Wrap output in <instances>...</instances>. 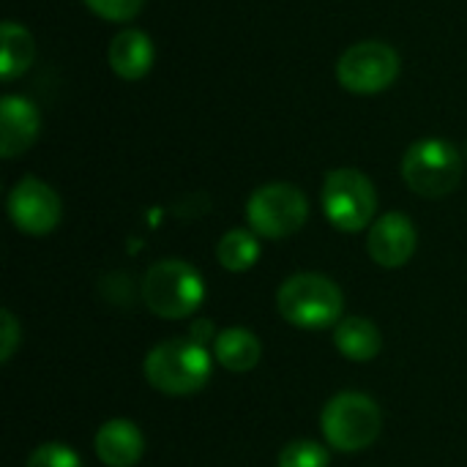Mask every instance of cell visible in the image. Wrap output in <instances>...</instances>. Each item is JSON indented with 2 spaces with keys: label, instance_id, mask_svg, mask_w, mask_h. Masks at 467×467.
Wrapping results in <instances>:
<instances>
[{
  "label": "cell",
  "instance_id": "obj_12",
  "mask_svg": "<svg viewBox=\"0 0 467 467\" xmlns=\"http://www.w3.org/2000/svg\"><path fill=\"white\" fill-rule=\"evenodd\" d=\"M153 41L148 38V33L137 30V27H126L120 30L112 41H109V49H107V60H109V68L120 77V79H142L150 66H153Z\"/></svg>",
  "mask_w": 467,
  "mask_h": 467
},
{
  "label": "cell",
  "instance_id": "obj_1",
  "mask_svg": "<svg viewBox=\"0 0 467 467\" xmlns=\"http://www.w3.org/2000/svg\"><path fill=\"white\" fill-rule=\"evenodd\" d=\"M148 383L170 397H189L211 378V356L194 339H167L145 358Z\"/></svg>",
  "mask_w": 467,
  "mask_h": 467
},
{
  "label": "cell",
  "instance_id": "obj_16",
  "mask_svg": "<svg viewBox=\"0 0 467 467\" xmlns=\"http://www.w3.org/2000/svg\"><path fill=\"white\" fill-rule=\"evenodd\" d=\"M36 57V41L27 27L16 22H3L0 25V77L5 82L16 79L30 68Z\"/></svg>",
  "mask_w": 467,
  "mask_h": 467
},
{
  "label": "cell",
  "instance_id": "obj_2",
  "mask_svg": "<svg viewBox=\"0 0 467 467\" xmlns=\"http://www.w3.org/2000/svg\"><path fill=\"white\" fill-rule=\"evenodd\" d=\"M279 315L309 331L328 328L342 320L345 312V296L337 282L320 274H296L290 276L276 296Z\"/></svg>",
  "mask_w": 467,
  "mask_h": 467
},
{
  "label": "cell",
  "instance_id": "obj_20",
  "mask_svg": "<svg viewBox=\"0 0 467 467\" xmlns=\"http://www.w3.org/2000/svg\"><path fill=\"white\" fill-rule=\"evenodd\" d=\"M25 467H82L79 457L63 446V443H44L38 446L30 457H27V465Z\"/></svg>",
  "mask_w": 467,
  "mask_h": 467
},
{
  "label": "cell",
  "instance_id": "obj_18",
  "mask_svg": "<svg viewBox=\"0 0 467 467\" xmlns=\"http://www.w3.org/2000/svg\"><path fill=\"white\" fill-rule=\"evenodd\" d=\"M331 457L317 441H293L282 449L279 467H328Z\"/></svg>",
  "mask_w": 467,
  "mask_h": 467
},
{
  "label": "cell",
  "instance_id": "obj_5",
  "mask_svg": "<svg viewBox=\"0 0 467 467\" xmlns=\"http://www.w3.org/2000/svg\"><path fill=\"white\" fill-rule=\"evenodd\" d=\"M405 183L421 197H446L462 181L460 150L446 140H419L402 159Z\"/></svg>",
  "mask_w": 467,
  "mask_h": 467
},
{
  "label": "cell",
  "instance_id": "obj_6",
  "mask_svg": "<svg viewBox=\"0 0 467 467\" xmlns=\"http://www.w3.org/2000/svg\"><path fill=\"white\" fill-rule=\"evenodd\" d=\"M323 211L328 222L342 233H358L369 227L378 211V194L372 181L353 167H342L326 175Z\"/></svg>",
  "mask_w": 467,
  "mask_h": 467
},
{
  "label": "cell",
  "instance_id": "obj_11",
  "mask_svg": "<svg viewBox=\"0 0 467 467\" xmlns=\"http://www.w3.org/2000/svg\"><path fill=\"white\" fill-rule=\"evenodd\" d=\"M41 131L38 107L25 96H3L0 99V156L16 159L22 156Z\"/></svg>",
  "mask_w": 467,
  "mask_h": 467
},
{
  "label": "cell",
  "instance_id": "obj_17",
  "mask_svg": "<svg viewBox=\"0 0 467 467\" xmlns=\"http://www.w3.org/2000/svg\"><path fill=\"white\" fill-rule=\"evenodd\" d=\"M257 257H260V244H257L254 233H249V230H230L222 235V241L216 246V260L230 274L249 271L257 263Z\"/></svg>",
  "mask_w": 467,
  "mask_h": 467
},
{
  "label": "cell",
  "instance_id": "obj_4",
  "mask_svg": "<svg viewBox=\"0 0 467 467\" xmlns=\"http://www.w3.org/2000/svg\"><path fill=\"white\" fill-rule=\"evenodd\" d=\"M320 427L328 446L345 454H356L378 441L383 430V413L372 397L358 391H342L323 408Z\"/></svg>",
  "mask_w": 467,
  "mask_h": 467
},
{
  "label": "cell",
  "instance_id": "obj_15",
  "mask_svg": "<svg viewBox=\"0 0 467 467\" xmlns=\"http://www.w3.org/2000/svg\"><path fill=\"white\" fill-rule=\"evenodd\" d=\"M334 342L337 350L350 361H372L383 348L378 326L367 317H342L337 323Z\"/></svg>",
  "mask_w": 467,
  "mask_h": 467
},
{
  "label": "cell",
  "instance_id": "obj_3",
  "mask_svg": "<svg viewBox=\"0 0 467 467\" xmlns=\"http://www.w3.org/2000/svg\"><path fill=\"white\" fill-rule=\"evenodd\" d=\"M145 306L164 320H183L194 315L205 298V285L197 268L183 260H161L148 268L142 279Z\"/></svg>",
  "mask_w": 467,
  "mask_h": 467
},
{
  "label": "cell",
  "instance_id": "obj_21",
  "mask_svg": "<svg viewBox=\"0 0 467 467\" xmlns=\"http://www.w3.org/2000/svg\"><path fill=\"white\" fill-rule=\"evenodd\" d=\"M19 342H22V328H19V323L14 320V315H11L8 309H3V312H0V361H3V364L11 361V356H14V350H16Z\"/></svg>",
  "mask_w": 467,
  "mask_h": 467
},
{
  "label": "cell",
  "instance_id": "obj_9",
  "mask_svg": "<svg viewBox=\"0 0 467 467\" xmlns=\"http://www.w3.org/2000/svg\"><path fill=\"white\" fill-rule=\"evenodd\" d=\"M8 216L22 233L47 235L60 224L63 202L49 183L38 178H22L8 194Z\"/></svg>",
  "mask_w": 467,
  "mask_h": 467
},
{
  "label": "cell",
  "instance_id": "obj_10",
  "mask_svg": "<svg viewBox=\"0 0 467 467\" xmlns=\"http://www.w3.org/2000/svg\"><path fill=\"white\" fill-rule=\"evenodd\" d=\"M419 235L413 222L405 213H386L380 216L367 238V249L369 257L380 265V268H402L413 252H416Z\"/></svg>",
  "mask_w": 467,
  "mask_h": 467
},
{
  "label": "cell",
  "instance_id": "obj_8",
  "mask_svg": "<svg viewBox=\"0 0 467 467\" xmlns=\"http://www.w3.org/2000/svg\"><path fill=\"white\" fill-rule=\"evenodd\" d=\"M400 74V55L386 41H358L342 52L337 79L345 90L372 96L386 90Z\"/></svg>",
  "mask_w": 467,
  "mask_h": 467
},
{
  "label": "cell",
  "instance_id": "obj_13",
  "mask_svg": "<svg viewBox=\"0 0 467 467\" xmlns=\"http://www.w3.org/2000/svg\"><path fill=\"white\" fill-rule=\"evenodd\" d=\"M142 451L145 438L126 419H112L96 432V454L107 467H134L142 460Z\"/></svg>",
  "mask_w": 467,
  "mask_h": 467
},
{
  "label": "cell",
  "instance_id": "obj_7",
  "mask_svg": "<svg viewBox=\"0 0 467 467\" xmlns=\"http://www.w3.org/2000/svg\"><path fill=\"white\" fill-rule=\"evenodd\" d=\"M309 202L306 194L293 183L260 186L246 202V219L252 230L263 238H287L306 224Z\"/></svg>",
  "mask_w": 467,
  "mask_h": 467
},
{
  "label": "cell",
  "instance_id": "obj_19",
  "mask_svg": "<svg viewBox=\"0 0 467 467\" xmlns=\"http://www.w3.org/2000/svg\"><path fill=\"white\" fill-rule=\"evenodd\" d=\"M96 16H101V19H107V22H129V19H134L140 11H142V5H145V0H82Z\"/></svg>",
  "mask_w": 467,
  "mask_h": 467
},
{
  "label": "cell",
  "instance_id": "obj_14",
  "mask_svg": "<svg viewBox=\"0 0 467 467\" xmlns=\"http://www.w3.org/2000/svg\"><path fill=\"white\" fill-rule=\"evenodd\" d=\"M213 358L230 372H249L263 358V345L249 328H224L213 342Z\"/></svg>",
  "mask_w": 467,
  "mask_h": 467
}]
</instances>
